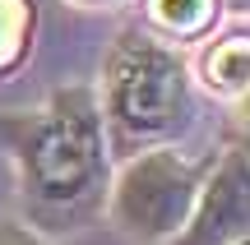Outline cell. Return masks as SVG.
Returning <instances> with one entry per match:
<instances>
[{"instance_id": "7c38bea8", "label": "cell", "mask_w": 250, "mask_h": 245, "mask_svg": "<svg viewBox=\"0 0 250 245\" xmlns=\"http://www.w3.org/2000/svg\"><path fill=\"white\" fill-rule=\"evenodd\" d=\"M232 245H250V236H241V241H232Z\"/></svg>"}, {"instance_id": "ba28073f", "label": "cell", "mask_w": 250, "mask_h": 245, "mask_svg": "<svg viewBox=\"0 0 250 245\" xmlns=\"http://www.w3.org/2000/svg\"><path fill=\"white\" fill-rule=\"evenodd\" d=\"M0 245H46L42 236H37L33 227H23V222H0Z\"/></svg>"}, {"instance_id": "3957f363", "label": "cell", "mask_w": 250, "mask_h": 245, "mask_svg": "<svg viewBox=\"0 0 250 245\" xmlns=\"http://www.w3.org/2000/svg\"><path fill=\"white\" fill-rule=\"evenodd\" d=\"M204 171L208 167L190 162L176 148H144L107 185L111 222L139 245H167L186 227Z\"/></svg>"}, {"instance_id": "30bf717a", "label": "cell", "mask_w": 250, "mask_h": 245, "mask_svg": "<svg viewBox=\"0 0 250 245\" xmlns=\"http://www.w3.org/2000/svg\"><path fill=\"white\" fill-rule=\"evenodd\" d=\"M74 5H111V0H74Z\"/></svg>"}, {"instance_id": "4fadbf2b", "label": "cell", "mask_w": 250, "mask_h": 245, "mask_svg": "<svg viewBox=\"0 0 250 245\" xmlns=\"http://www.w3.org/2000/svg\"><path fill=\"white\" fill-rule=\"evenodd\" d=\"M246 102H250V93H246Z\"/></svg>"}, {"instance_id": "9c48e42d", "label": "cell", "mask_w": 250, "mask_h": 245, "mask_svg": "<svg viewBox=\"0 0 250 245\" xmlns=\"http://www.w3.org/2000/svg\"><path fill=\"white\" fill-rule=\"evenodd\" d=\"M227 5H232L236 14H250V0H227Z\"/></svg>"}, {"instance_id": "5b68a950", "label": "cell", "mask_w": 250, "mask_h": 245, "mask_svg": "<svg viewBox=\"0 0 250 245\" xmlns=\"http://www.w3.org/2000/svg\"><path fill=\"white\" fill-rule=\"evenodd\" d=\"M204 83L223 97H246L250 93V42L246 37H227L208 51L204 60Z\"/></svg>"}, {"instance_id": "277c9868", "label": "cell", "mask_w": 250, "mask_h": 245, "mask_svg": "<svg viewBox=\"0 0 250 245\" xmlns=\"http://www.w3.org/2000/svg\"><path fill=\"white\" fill-rule=\"evenodd\" d=\"M241 236H250V153L246 144H232L208 162L195 208L167 245H232Z\"/></svg>"}, {"instance_id": "6da1fadb", "label": "cell", "mask_w": 250, "mask_h": 245, "mask_svg": "<svg viewBox=\"0 0 250 245\" xmlns=\"http://www.w3.org/2000/svg\"><path fill=\"white\" fill-rule=\"evenodd\" d=\"M0 144L37 227L74 231L107 204V130L93 88H61L37 111L0 116Z\"/></svg>"}, {"instance_id": "7a4b0ae2", "label": "cell", "mask_w": 250, "mask_h": 245, "mask_svg": "<svg viewBox=\"0 0 250 245\" xmlns=\"http://www.w3.org/2000/svg\"><path fill=\"white\" fill-rule=\"evenodd\" d=\"M107 120L121 144L167 139L186 120V65L171 46L121 33L107 56Z\"/></svg>"}, {"instance_id": "8992f818", "label": "cell", "mask_w": 250, "mask_h": 245, "mask_svg": "<svg viewBox=\"0 0 250 245\" xmlns=\"http://www.w3.org/2000/svg\"><path fill=\"white\" fill-rule=\"evenodd\" d=\"M218 0H148V19L171 37H195L213 23Z\"/></svg>"}, {"instance_id": "52a82bcc", "label": "cell", "mask_w": 250, "mask_h": 245, "mask_svg": "<svg viewBox=\"0 0 250 245\" xmlns=\"http://www.w3.org/2000/svg\"><path fill=\"white\" fill-rule=\"evenodd\" d=\"M28 33V0H0V70L19 60Z\"/></svg>"}, {"instance_id": "8fae6325", "label": "cell", "mask_w": 250, "mask_h": 245, "mask_svg": "<svg viewBox=\"0 0 250 245\" xmlns=\"http://www.w3.org/2000/svg\"><path fill=\"white\" fill-rule=\"evenodd\" d=\"M246 125H250V102H246ZM246 153H250V144H246Z\"/></svg>"}]
</instances>
